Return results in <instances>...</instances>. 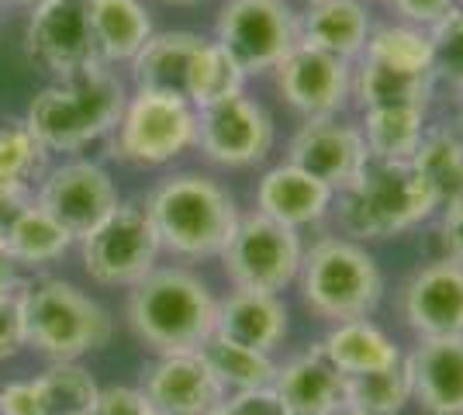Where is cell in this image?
Wrapping results in <instances>:
<instances>
[{
  "instance_id": "obj_10",
  "label": "cell",
  "mask_w": 463,
  "mask_h": 415,
  "mask_svg": "<svg viewBox=\"0 0 463 415\" xmlns=\"http://www.w3.org/2000/svg\"><path fill=\"white\" fill-rule=\"evenodd\" d=\"M87 277L100 288H136L153 274L163 257V242L142 201H121L87 239H80Z\"/></svg>"
},
{
  "instance_id": "obj_7",
  "label": "cell",
  "mask_w": 463,
  "mask_h": 415,
  "mask_svg": "<svg viewBox=\"0 0 463 415\" xmlns=\"http://www.w3.org/2000/svg\"><path fill=\"white\" fill-rule=\"evenodd\" d=\"M197 146V108L174 94L132 87L111 132V156L132 170H166Z\"/></svg>"
},
{
  "instance_id": "obj_30",
  "label": "cell",
  "mask_w": 463,
  "mask_h": 415,
  "mask_svg": "<svg viewBox=\"0 0 463 415\" xmlns=\"http://www.w3.org/2000/svg\"><path fill=\"white\" fill-rule=\"evenodd\" d=\"M49 149L24 121H0V187L35 198V187L49 170Z\"/></svg>"
},
{
  "instance_id": "obj_17",
  "label": "cell",
  "mask_w": 463,
  "mask_h": 415,
  "mask_svg": "<svg viewBox=\"0 0 463 415\" xmlns=\"http://www.w3.org/2000/svg\"><path fill=\"white\" fill-rule=\"evenodd\" d=\"M142 398L163 415H208L229 395L214 377L201 350L194 354H163L142 371Z\"/></svg>"
},
{
  "instance_id": "obj_12",
  "label": "cell",
  "mask_w": 463,
  "mask_h": 415,
  "mask_svg": "<svg viewBox=\"0 0 463 415\" xmlns=\"http://www.w3.org/2000/svg\"><path fill=\"white\" fill-rule=\"evenodd\" d=\"M270 80L280 104L298 121L335 118V115L349 111L353 62L339 60L332 52L298 42L288 56L273 66Z\"/></svg>"
},
{
  "instance_id": "obj_27",
  "label": "cell",
  "mask_w": 463,
  "mask_h": 415,
  "mask_svg": "<svg viewBox=\"0 0 463 415\" xmlns=\"http://www.w3.org/2000/svg\"><path fill=\"white\" fill-rule=\"evenodd\" d=\"M90 18L97 56L108 66H128L156 32L146 0H94Z\"/></svg>"
},
{
  "instance_id": "obj_28",
  "label": "cell",
  "mask_w": 463,
  "mask_h": 415,
  "mask_svg": "<svg viewBox=\"0 0 463 415\" xmlns=\"http://www.w3.org/2000/svg\"><path fill=\"white\" fill-rule=\"evenodd\" d=\"M408 163L439 208L463 198V136L453 128V121H429L422 142Z\"/></svg>"
},
{
  "instance_id": "obj_11",
  "label": "cell",
  "mask_w": 463,
  "mask_h": 415,
  "mask_svg": "<svg viewBox=\"0 0 463 415\" xmlns=\"http://www.w3.org/2000/svg\"><path fill=\"white\" fill-rule=\"evenodd\" d=\"M277 146V121L263 100L242 94L197 111L194 153L214 170H252L267 163Z\"/></svg>"
},
{
  "instance_id": "obj_20",
  "label": "cell",
  "mask_w": 463,
  "mask_h": 415,
  "mask_svg": "<svg viewBox=\"0 0 463 415\" xmlns=\"http://www.w3.org/2000/svg\"><path fill=\"white\" fill-rule=\"evenodd\" d=\"M405 367L411 405L425 415H463V336L411 339Z\"/></svg>"
},
{
  "instance_id": "obj_14",
  "label": "cell",
  "mask_w": 463,
  "mask_h": 415,
  "mask_svg": "<svg viewBox=\"0 0 463 415\" xmlns=\"http://www.w3.org/2000/svg\"><path fill=\"white\" fill-rule=\"evenodd\" d=\"M90 7L94 0H42L28 11L24 52L52 80L100 62Z\"/></svg>"
},
{
  "instance_id": "obj_42",
  "label": "cell",
  "mask_w": 463,
  "mask_h": 415,
  "mask_svg": "<svg viewBox=\"0 0 463 415\" xmlns=\"http://www.w3.org/2000/svg\"><path fill=\"white\" fill-rule=\"evenodd\" d=\"M35 198H24V194H14V191H4V187H0V239L11 232V225L18 222V215Z\"/></svg>"
},
{
  "instance_id": "obj_29",
  "label": "cell",
  "mask_w": 463,
  "mask_h": 415,
  "mask_svg": "<svg viewBox=\"0 0 463 415\" xmlns=\"http://www.w3.org/2000/svg\"><path fill=\"white\" fill-rule=\"evenodd\" d=\"M429 121H432V108L429 104H391V108L356 111V125L364 132L370 156L381 159L415 156Z\"/></svg>"
},
{
  "instance_id": "obj_46",
  "label": "cell",
  "mask_w": 463,
  "mask_h": 415,
  "mask_svg": "<svg viewBox=\"0 0 463 415\" xmlns=\"http://www.w3.org/2000/svg\"><path fill=\"white\" fill-rule=\"evenodd\" d=\"M4 4H14V7H24V11H32V7H39L42 0H4Z\"/></svg>"
},
{
  "instance_id": "obj_6",
  "label": "cell",
  "mask_w": 463,
  "mask_h": 415,
  "mask_svg": "<svg viewBox=\"0 0 463 415\" xmlns=\"http://www.w3.org/2000/svg\"><path fill=\"white\" fill-rule=\"evenodd\" d=\"M24 350L52 360H80L104 350L115 336L111 312L62 277H35L21 284Z\"/></svg>"
},
{
  "instance_id": "obj_23",
  "label": "cell",
  "mask_w": 463,
  "mask_h": 415,
  "mask_svg": "<svg viewBox=\"0 0 463 415\" xmlns=\"http://www.w3.org/2000/svg\"><path fill=\"white\" fill-rule=\"evenodd\" d=\"M377 7L367 0H311L298 4V42L356 62L367 49Z\"/></svg>"
},
{
  "instance_id": "obj_32",
  "label": "cell",
  "mask_w": 463,
  "mask_h": 415,
  "mask_svg": "<svg viewBox=\"0 0 463 415\" xmlns=\"http://www.w3.org/2000/svg\"><path fill=\"white\" fill-rule=\"evenodd\" d=\"M364 56L408 73H432V35L429 28L398 18H377Z\"/></svg>"
},
{
  "instance_id": "obj_48",
  "label": "cell",
  "mask_w": 463,
  "mask_h": 415,
  "mask_svg": "<svg viewBox=\"0 0 463 415\" xmlns=\"http://www.w3.org/2000/svg\"><path fill=\"white\" fill-rule=\"evenodd\" d=\"M367 4H370V7H384V11L391 7V0H367Z\"/></svg>"
},
{
  "instance_id": "obj_5",
  "label": "cell",
  "mask_w": 463,
  "mask_h": 415,
  "mask_svg": "<svg viewBox=\"0 0 463 415\" xmlns=\"http://www.w3.org/2000/svg\"><path fill=\"white\" fill-rule=\"evenodd\" d=\"M294 291L311 318L332 325L373 316L384 305L387 277L370 246L339 232H326L305 242Z\"/></svg>"
},
{
  "instance_id": "obj_21",
  "label": "cell",
  "mask_w": 463,
  "mask_h": 415,
  "mask_svg": "<svg viewBox=\"0 0 463 415\" xmlns=\"http://www.w3.org/2000/svg\"><path fill=\"white\" fill-rule=\"evenodd\" d=\"M270 388L290 415H332L346 405V374L328 360L322 343H308L288 360H277Z\"/></svg>"
},
{
  "instance_id": "obj_4",
  "label": "cell",
  "mask_w": 463,
  "mask_h": 415,
  "mask_svg": "<svg viewBox=\"0 0 463 415\" xmlns=\"http://www.w3.org/2000/svg\"><path fill=\"white\" fill-rule=\"evenodd\" d=\"M218 295L201 274L187 267H156L128 288L125 322L132 336L156 356L194 354L214 333Z\"/></svg>"
},
{
  "instance_id": "obj_3",
  "label": "cell",
  "mask_w": 463,
  "mask_h": 415,
  "mask_svg": "<svg viewBox=\"0 0 463 415\" xmlns=\"http://www.w3.org/2000/svg\"><path fill=\"white\" fill-rule=\"evenodd\" d=\"M128 80L118 66L94 62L80 73L45 83L28 104L24 125L39 136L49 153H83L100 138H111L128 104Z\"/></svg>"
},
{
  "instance_id": "obj_38",
  "label": "cell",
  "mask_w": 463,
  "mask_h": 415,
  "mask_svg": "<svg viewBox=\"0 0 463 415\" xmlns=\"http://www.w3.org/2000/svg\"><path fill=\"white\" fill-rule=\"evenodd\" d=\"M24 284V280H21ZM21 284L14 291H0V360H11L24 350V305Z\"/></svg>"
},
{
  "instance_id": "obj_33",
  "label": "cell",
  "mask_w": 463,
  "mask_h": 415,
  "mask_svg": "<svg viewBox=\"0 0 463 415\" xmlns=\"http://www.w3.org/2000/svg\"><path fill=\"white\" fill-rule=\"evenodd\" d=\"M201 356L208 360V367L222 381L225 391L267 388V384H273V374H277V356L273 354H260V350H250V346H239V343H229V339L214 336V333L201 346Z\"/></svg>"
},
{
  "instance_id": "obj_40",
  "label": "cell",
  "mask_w": 463,
  "mask_h": 415,
  "mask_svg": "<svg viewBox=\"0 0 463 415\" xmlns=\"http://www.w3.org/2000/svg\"><path fill=\"white\" fill-rule=\"evenodd\" d=\"M94 415H163V412H156L153 405L142 398L138 388L118 384V388H100Z\"/></svg>"
},
{
  "instance_id": "obj_18",
  "label": "cell",
  "mask_w": 463,
  "mask_h": 415,
  "mask_svg": "<svg viewBox=\"0 0 463 415\" xmlns=\"http://www.w3.org/2000/svg\"><path fill=\"white\" fill-rule=\"evenodd\" d=\"M94 374L80 360H52L32 381H11L0 388V415H94Z\"/></svg>"
},
{
  "instance_id": "obj_24",
  "label": "cell",
  "mask_w": 463,
  "mask_h": 415,
  "mask_svg": "<svg viewBox=\"0 0 463 415\" xmlns=\"http://www.w3.org/2000/svg\"><path fill=\"white\" fill-rule=\"evenodd\" d=\"M204 45V35L197 32H153L149 42L138 49V56L128 62V80L138 90L174 94L187 100V80H191L194 60Z\"/></svg>"
},
{
  "instance_id": "obj_9",
  "label": "cell",
  "mask_w": 463,
  "mask_h": 415,
  "mask_svg": "<svg viewBox=\"0 0 463 415\" xmlns=\"http://www.w3.org/2000/svg\"><path fill=\"white\" fill-rule=\"evenodd\" d=\"M246 80L270 77L273 66L298 45L294 0H222L212 35Z\"/></svg>"
},
{
  "instance_id": "obj_34",
  "label": "cell",
  "mask_w": 463,
  "mask_h": 415,
  "mask_svg": "<svg viewBox=\"0 0 463 415\" xmlns=\"http://www.w3.org/2000/svg\"><path fill=\"white\" fill-rule=\"evenodd\" d=\"M346 405L364 415H402L411 405V377L405 356L391 367L346 377Z\"/></svg>"
},
{
  "instance_id": "obj_25",
  "label": "cell",
  "mask_w": 463,
  "mask_h": 415,
  "mask_svg": "<svg viewBox=\"0 0 463 415\" xmlns=\"http://www.w3.org/2000/svg\"><path fill=\"white\" fill-rule=\"evenodd\" d=\"M318 343L328 354V360L346 377L381 371V367H391L405 356V346L391 336L384 325H377L373 316L332 322V325H326Z\"/></svg>"
},
{
  "instance_id": "obj_45",
  "label": "cell",
  "mask_w": 463,
  "mask_h": 415,
  "mask_svg": "<svg viewBox=\"0 0 463 415\" xmlns=\"http://www.w3.org/2000/svg\"><path fill=\"white\" fill-rule=\"evenodd\" d=\"M166 7H197V4H208V0H159Z\"/></svg>"
},
{
  "instance_id": "obj_36",
  "label": "cell",
  "mask_w": 463,
  "mask_h": 415,
  "mask_svg": "<svg viewBox=\"0 0 463 415\" xmlns=\"http://www.w3.org/2000/svg\"><path fill=\"white\" fill-rule=\"evenodd\" d=\"M432 35V77L436 87L443 90H460L463 87V4L453 7L436 28H429Z\"/></svg>"
},
{
  "instance_id": "obj_47",
  "label": "cell",
  "mask_w": 463,
  "mask_h": 415,
  "mask_svg": "<svg viewBox=\"0 0 463 415\" xmlns=\"http://www.w3.org/2000/svg\"><path fill=\"white\" fill-rule=\"evenodd\" d=\"M332 415H364V412H356V409H349V405H343V409H335Z\"/></svg>"
},
{
  "instance_id": "obj_49",
  "label": "cell",
  "mask_w": 463,
  "mask_h": 415,
  "mask_svg": "<svg viewBox=\"0 0 463 415\" xmlns=\"http://www.w3.org/2000/svg\"><path fill=\"white\" fill-rule=\"evenodd\" d=\"M0 18H4V0H0Z\"/></svg>"
},
{
  "instance_id": "obj_22",
  "label": "cell",
  "mask_w": 463,
  "mask_h": 415,
  "mask_svg": "<svg viewBox=\"0 0 463 415\" xmlns=\"http://www.w3.org/2000/svg\"><path fill=\"white\" fill-rule=\"evenodd\" d=\"M214 336L260 350V354H277L290 336L288 297L270 295V291L232 288L225 297H218Z\"/></svg>"
},
{
  "instance_id": "obj_1",
  "label": "cell",
  "mask_w": 463,
  "mask_h": 415,
  "mask_svg": "<svg viewBox=\"0 0 463 415\" xmlns=\"http://www.w3.org/2000/svg\"><path fill=\"white\" fill-rule=\"evenodd\" d=\"M439 204L425 191L408 159L367 156V163L335 191L332 222L335 232L364 246L402 239L429 225Z\"/></svg>"
},
{
  "instance_id": "obj_19",
  "label": "cell",
  "mask_w": 463,
  "mask_h": 415,
  "mask_svg": "<svg viewBox=\"0 0 463 415\" xmlns=\"http://www.w3.org/2000/svg\"><path fill=\"white\" fill-rule=\"evenodd\" d=\"M332 198H335L332 187L298 170L288 159L270 163L252 184V212L273 218L294 232L326 225L332 218Z\"/></svg>"
},
{
  "instance_id": "obj_13",
  "label": "cell",
  "mask_w": 463,
  "mask_h": 415,
  "mask_svg": "<svg viewBox=\"0 0 463 415\" xmlns=\"http://www.w3.org/2000/svg\"><path fill=\"white\" fill-rule=\"evenodd\" d=\"M35 204L73 236L87 239L121 204L115 177L94 159H66L49 166L35 187Z\"/></svg>"
},
{
  "instance_id": "obj_41",
  "label": "cell",
  "mask_w": 463,
  "mask_h": 415,
  "mask_svg": "<svg viewBox=\"0 0 463 415\" xmlns=\"http://www.w3.org/2000/svg\"><path fill=\"white\" fill-rule=\"evenodd\" d=\"M432 222H436V232H439V246H443V253L463 263V198L443 204Z\"/></svg>"
},
{
  "instance_id": "obj_31",
  "label": "cell",
  "mask_w": 463,
  "mask_h": 415,
  "mask_svg": "<svg viewBox=\"0 0 463 415\" xmlns=\"http://www.w3.org/2000/svg\"><path fill=\"white\" fill-rule=\"evenodd\" d=\"M4 242H7L11 257L18 259V267H28V270L49 267V263H56L73 250V236L59 225L56 218L45 215L35 201L21 212L18 222L11 225V232L4 236Z\"/></svg>"
},
{
  "instance_id": "obj_39",
  "label": "cell",
  "mask_w": 463,
  "mask_h": 415,
  "mask_svg": "<svg viewBox=\"0 0 463 415\" xmlns=\"http://www.w3.org/2000/svg\"><path fill=\"white\" fill-rule=\"evenodd\" d=\"M453 7H460V0H391L387 18L408 21L419 28H436Z\"/></svg>"
},
{
  "instance_id": "obj_44",
  "label": "cell",
  "mask_w": 463,
  "mask_h": 415,
  "mask_svg": "<svg viewBox=\"0 0 463 415\" xmlns=\"http://www.w3.org/2000/svg\"><path fill=\"white\" fill-rule=\"evenodd\" d=\"M449 98H453V118H449V121H453V128L463 136V87H460V90H453Z\"/></svg>"
},
{
  "instance_id": "obj_51",
  "label": "cell",
  "mask_w": 463,
  "mask_h": 415,
  "mask_svg": "<svg viewBox=\"0 0 463 415\" xmlns=\"http://www.w3.org/2000/svg\"><path fill=\"white\" fill-rule=\"evenodd\" d=\"M460 4H463V0H460Z\"/></svg>"
},
{
  "instance_id": "obj_15",
  "label": "cell",
  "mask_w": 463,
  "mask_h": 415,
  "mask_svg": "<svg viewBox=\"0 0 463 415\" xmlns=\"http://www.w3.org/2000/svg\"><path fill=\"white\" fill-rule=\"evenodd\" d=\"M394 308L411 339L463 336V263L446 253L419 263L402 280Z\"/></svg>"
},
{
  "instance_id": "obj_16",
  "label": "cell",
  "mask_w": 463,
  "mask_h": 415,
  "mask_svg": "<svg viewBox=\"0 0 463 415\" xmlns=\"http://www.w3.org/2000/svg\"><path fill=\"white\" fill-rule=\"evenodd\" d=\"M370 149L364 142V132L356 125V115H335V118H315L298 121V128L290 132L284 146V159L294 163L298 170L322 180L326 187L339 191L364 163Z\"/></svg>"
},
{
  "instance_id": "obj_50",
  "label": "cell",
  "mask_w": 463,
  "mask_h": 415,
  "mask_svg": "<svg viewBox=\"0 0 463 415\" xmlns=\"http://www.w3.org/2000/svg\"><path fill=\"white\" fill-rule=\"evenodd\" d=\"M298 4H311V0H298Z\"/></svg>"
},
{
  "instance_id": "obj_37",
  "label": "cell",
  "mask_w": 463,
  "mask_h": 415,
  "mask_svg": "<svg viewBox=\"0 0 463 415\" xmlns=\"http://www.w3.org/2000/svg\"><path fill=\"white\" fill-rule=\"evenodd\" d=\"M208 415H290L280 395L267 388H250V391H229Z\"/></svg>"
},
{
  "instance_id": "obj_43",
  "label": "cell",
  "mask_w": 463,
  "mask_h": 415,
  "mask_svg": "<svg viewBox=\"0 0 463 415\" xmlns=\"http://www.w3.org/2000/svg\"><path fill=\"white\" fill-rule=\"evenodd\" d=\"M18 259L11 257V250H7V242L0 239V291H14L21 284V274H18Z\"/></svg>"
},
{
  "instance_id": "obj_35",
  "label": "cell",
  "mask_w": 463,
  "mask_h": 415,
  "mask_svg": "<svg viewBox=\"0 0 463 415\" xmlns=\"http://www.w3.org/2000/svg\"><path fill=\"white\" fill-rule=\"evenodd\" d=\"M246 83L250 80L229 60V52L214 39H204L197 60H194L191 80H187V100L201 111V108L218 104V100L232 98V94H242Z\"/></svg>"
},
{
  "instance_id": "obj_26",
  "label": "cell",
  "mask_w": 463,
  "mask_h": 415,
  "mask_svg": "<svg viewBox=\"0 0 463 415\" xmlns=\"http://www.w3.org/2000/svg\"><path fill=\"white\" fill-rule=\"evenodd\" d=\"M436 77L432 73H408L394 70L387 62L360 56L353 62L349 80V111H367V108H391V104H429L436 100Z\"/></svg>"
},
{
  "instance_id": "obj_2",
  "label": "cell",
  "mask_w": 463,
  "mask_h": 415,
  "mask_svg": "<svg viewBox=\"0 0 463 415\" xmlns=\"http://www.w3.org/2000/svg\"><path fill=\"white\" fill-rule=\"evenodd\" d=\"M153 218L163 253L176 259H218L242 218V208L222 180L208 170H174L142 198Z\"/></svg>"
},
{
  "instance_id": "obj_8",
  "label": "cell",
  "mask_w": 463,
  "mask_h": 415,
  "mask_svg": "<svg viewBox=\"0 0 463 415\" xmlns=\"http://www.w3.org/2000/svg\"><path fill=\"white\" fill-rule=\"evenodd\" d=\"M301 257H305V232H294L250 208L242 212L218 263L229 288L284 295L298 280Z\"/></svg>"
}]
</instances>
